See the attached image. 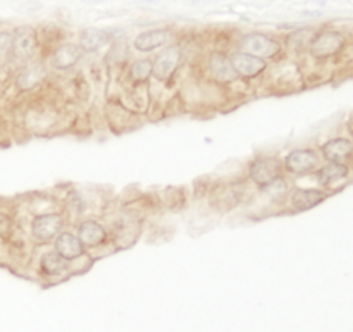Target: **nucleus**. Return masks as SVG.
<instances>
[{"label": "nucleus", "mask_w": 353, "mask_h": 332, "mask_svg": "<svg viewBox=\"0 0 353 332\" xmlns=\"http://www.w3.org/2000/svg\"><path fill=\"white\" fill-rule=\"evenodd\" d=\"M230 61H231V64H233L236 74L241 76V78H247V79L257 78V76L262 74V72L265 71V68H268L264 62V59H259V57H255V55L245 54V52L233 54L230 57Z\"/></svg>", "instance_id": "nucleus-4"}, {"label": "nucleus", "mask_w": 353, "mask_h": 332, "mask_svg": "<svg viewBox=\"0 0 353 332\" xmlns=\"http://www.w3.org/2000/svg\"><path fill=\"white\" fill-rule=\"evenodd\" d=\"M45 79V69L40 64H31L28 68H24L23 71L17 76V88L28 92V90H33L40 85Z\"/></svg>", "instance_id": "nucleus-15"}, {"label": "nucleus", "mask_w": 353, "mask_h": 332, "mask_svg": "<svg viewBox=\"0 0 353 332\" xmlns=\"http://www.w3.org/2000/svg\"><path fill=\"white\" fill-rule=\"evenodd\" d=\"M137 2H140V0H137ZM141 2H148V3H155L157 0H141Z\"/></svg>", "instance_id": "nucleus-27"}, {"label": "nucleus", "mask_w": 353, "mask_h": 332, "mask_svg": "<svg viewBox=\"0 0 353 332\" xmlns=\"http://www.w3.org/2000/svg\"><path fill=\"white\" fill-rule=\"evenodd\" d=\"M37 33L31 26H19L12 33V54L17 59H30L37 52Z\"/></svg>", "instance_id": "nucleus-3"}, {"label": "nucleus", "mask_w": 353, "mask_h": 332, "mask_svg": "<svg viewBox=\"0 0 353 332\" xmlns=\"http://www.w3.org/2000/svg\"><path fill=\"white\" fill-rule=\"evenodd\" d=\"M40 269L41 272L47 276L64 274L65 269H68V260H64L57 251H48V253H45L43 258H41Z\"/></svg>", "instance_id": "nucleus-19"}, {"label": "nucleus", "mask_w": 353, "mask_h": 332, "mask_svg": "<svg viewBox=\"0 0 353 332\" xmlns=\"http://www.w3.org/2000/svg\"><path fill=\"white\" fill-rule=\"evenodd\" d=\"M286 169L295 174H305L317 164V154L314 150H293L285 160Z\"/></svg>", "instance_id": "nucleus-8"}, {"label": "nucleus", "mask_w": 353, "mask_h": 332, "mask_svg": "<svg viewBox=\"0 0 353 332\" xmlns=\"http://www.w3.org/2000/svg\"><path fill=\"white\" fill-rule=\"evenodd\" d=\"M81 57V48L78 45H62L57 50L54 52V55L50 57L52 68L59 69V71H64V69H71L72 65H76V62Z\"/></svg>", "instance_id": "nucleus-10"}, {"label": "nucleus", "mask_w": 353, "mask_h": 332, "mask_svg": "<svg viewBox=\"0 0 353 332\" xmlns=\"http://www.w3.org/2000/svg\"><path fill=\"white\" fill-rule=\"evenodd\" d=\"M210 71H212L214 78L219 79L223 83H233L238 79L236 71H234L233 64L230 59L223 54H214L210 57Z\"/></svg>", "instance_id": "nucleus-12"}, {"label": "nucleus", "mask_w": 353, "mask_h": 332, "mask_svg": "<svg viewBox=\"0 0 353 332\" xmlns=\"http://www.w3.org/2000/svg\"><path fill=\"white\" fill-rule=\"evenodd\" d=\"M250 178L262 188L268 183H271L272 179L279 178V162L271 157L257 158L250 165Z\"/></svg>", "instance_id": "nucleus-7"}, {"label": "nucleus", "mask_w": 353, "mask_h": 332, "mask_svg": "<svg viewBox=\"0 0 353 332\" xmlns=\"http://www.w3.org/2000/svg\"><path fill=\"white\" fill-rule=\"evenodd\" d=\"M262 191H264L269 198L279 200L286 195V191H288V183H286L285 179L279 176V178L272 179L271 183H268L265 186H262Z\"/></svg>", "instance_id": "nucleus-21"}, {"label": "nucleus", "mask_w": 353, "mask_h": 332, "mask_svg": "<svg viewBox=\"0 0 353 332\" xmlns=\"http://www.w3.org/2000/svg\"><path fill=\"white\" fill-rule=\"evenodd\" d=\"M169 41V31L168 30H150L143 31L134 38V48L140 52H152L155 48L164 47Z\"/></svg>", "instance_id": "nucleus-11"}, {"label": "nucleus", "mask_w": 353, "mask_h": 332, "mask_svg": "<svg viewBox=\"0 0 353 332\" xmlns=\"http://www.w3.org/2000/svg\"><path fill=\"white\" fill-rule=\"evenodd\" d=\"M324 200V193L319 189H296L292 196V203L296 210H309L319 205Z\"/></svg>", "instance_id": "nucleus-17"}, {"label": "nucleus", "mask_w": 353, "mask_h": 332, "mask_svg": "<svg viewBox=\"0 0 353 332\" xmlns=\"http://www.w3.org/2000/svg\"><path fill=\"white\" fill-rule=\"evenodd\" d=\"M348 176V167L340 162H331V164L324 165L319 172H317V179L323 186H330L333 183L340 181V179L347 178Z\"/></svg>", "instance_id": "nucleus-18"}, {"label": "nucleus", "mask_w": 353, "mask_h": 332, "mask_svg": "<svg viewBox=\"0 0 353 332\" xmlns=\"http://www.w3.org/2000/svg\"><path fill=\"white\" fill-rule=\"evenodd\" d=\"M190 3H205V2H212V0H188Z\"/></svg>", "instance_id": "nucleus-25"}, {"label": "nucleus", "mask_w": 353, "mask_h": 332, "mask_svg": "<svg viewBox=\"0 0 353 332\" xmlns=\"http://www.w3.org/2000/svg\"><path fill=\"white\" fill-rule=\"evenodd\" d=\"M10 52H12V33L0 31V61H3Z\"/></svg>", "instance_id": "nucleus-23"}, {"label": "nucleus", "mask_w": 353, "mask_h": 332, "mask_svg": "<svg viewBox=\"0 0 353 332\" xmlns=\"http://www.w3.org/2000/svg\"><path fill=\"white\" fill-rule=\"evenodd\" d=\"M323 154L327 160L331 162H343L352 155V143L345 138H336V140L327 141L323 147Z\"/></svg>", "instance_id": "nucleus-16"}, {"label": "nucleus", "mask_w": 353, "mask_h": 332, "mask_svg": "<svg viewBox=\"0 0 353 332\" xmlns=\"http://www.w3.org/2000/svg\"><path fill=\"white\" fill-rule=\"evenodd\" d=\"M109 41V33L99 28H88L79 34V48L85 52H97Z\"/></svg>", "instance_id": "nucleus-14"}, {"label": "nucleus", "mask_w": 353, "mask_h": 332, "mask_svg": "<svg viewBox=\"0 0 353 332\" xmlns=\"http://www.w3.org/2000/svg\"><path fill=\"white\" fill-rule=\"evenodd\" d=\"M179 61H181V52H179V48H168V50H164L157 59H155L152 74L157 79H161V81H165V79H169L174 74V71L179 65Z\"/></svg>", "instance_id": "nucleus-6"}, {"label": "nucleus", "mask_w": 353, "mask_h": 332, "mask_svg": "<svg viewBox=\"0 0 353 332\" xmlns=\"http://www.w3.org/2000/svg\"><path fill=\"white\" fill-rule=\"evenodd\" d=\"M83 2L85 3H100V2H103V0H83Z\"/></svg>", "instance_id": "nucleus-26"}, {"label": "nucleus", "mask_w": 353, "mask_h": 332, "mask_svg": "<svg viewBox=\"0 0 353 332\" xmlns=\"http://www.w3.org/2000/svg\"><path fill=\"white\" fill-rule=\"evenodd\" d=\"M314 37H316V34H314L312 30H300L290 37V41H292L296 48H302L305 47L307 43H312Z\"/></svg>", "instance_id": "nucleus-22"}, {"label": "nucleus", "mask_w": 353, "mask_h": 332, "mask_svg": "<svg viewBox=\"0 0 353 332\" xmlns=\"http://www.w3.org/2000/svg\"><path fill=\"white\" fill-rule=\"evenodd\" d=\"M55 251L61 255L64 260H76L85 251V245L79 241L78 236L71 233H61L55 241Z\"/></svg>", "instance_id": "nucleus-9"}, {"label": "nucleus", "mask_w": 353, "mask_h": 332, "mask_svg": "<svg viewBox=\"0 0 353 332\" xmlns=\"http://www.w3.org/2000/svg\"><path fill=\"white\" fill-rule=\"evenodd\" d=\"M62 224H64V220H62L61 216H57V214H47V216L34 217L33 224H31V231H33V236L37 240L48 241L61 234Z\"/></svg>", "instance_id": "nucleus-5"}, {"label": "nucleus", "mask_w": 353, "mask_h": 332, "mask_svg": "<svg viewBox=\"0 0 353 332\" xmlns=\"http://www.w3.org/2000/svg\"><path fill=\"white\" fill-rule=\"evenodd\" d=\"M241 47H243L245 54L255 55V57L259 59L274 57V55H278L279 50H281L278 41L265 37V34L262 33L247 34V37L241 40Z\"/></svg>", "instance_id": "nucleus-2"}, {"label": "nucleus", "mask_w": 353, "mask_h": 332, "mask_svg": "<svg viewBox=\"0 0 353 332\" xmlns=\"http://www.w3.org/2000/svg\"><path fill=\"white\" fill-rule=\"evenodd\" d=\"M79 241H81L85 247H99L105 241L107 233L99 222H93V220H86V222L79 224Z\"/></svg>", "instance_id": "nucleus-13"}, {"label": "nucleus", "mask_w": 353, "mask_h": 332, "mask_svg": "<svg viewBox=\"0 0 353 332\" xmlns=\"http://www.w3.org/2000/svg\"><path fill=\"white\" fill-rule=\"evenodd\" d=\"M152 71H154V62L141 59V61L133 62V65H131V79L134 83H143L150 78Z\"/></svg>", "instance_id": "nucleus-20"}, {"label": "nucleus", "mask_w": 353, "mask_h": 332, "mask_svg": "<svg viewBox=\"0 0 353 332\" xmlns=\"http://www.w3.org/2000/svg\"><path fill=\"white\" fill-rule=\"evenodd\" d=\"M345 47V37L338 31H323L316 34L310 43V54L317 59H326L336 55Z\"/></svg>", "instance_id": "nucleus-1"}, {"label": "nucleus", "mask_w": 353, "mask_h": 332, "mask_svg": "<svg viewBox=\"0 0 353 332\" xmlns=\"http://www.w3.org/2000/svg\"><path fill=\"white\" fill-rule=\"evenodd\" d=\"M10 231V219L0 214V234H7Z\"/></svg>", "instance_id": "nucleus-24"}]
</instances>
